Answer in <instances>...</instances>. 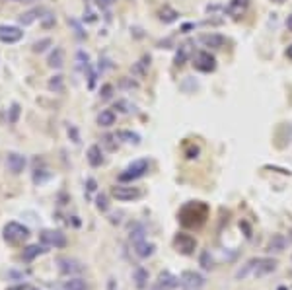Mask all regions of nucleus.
<instances>
[{
  "label": "nucleus",
  "mask_w": 292,
  "mask_h": 290,
  "mask_svg": "<svg viewBox=\"0 0 292 290\" xmlns=\"http://www.w3.org/2000/svg\"><path fill=\"white\" fill-rule=\"evenodd\" d=\"M275 269H277L275 259H271V257H253L236 271V279L243 281V279H249V277H255V279L265 277V275L273 273Z\"/></svg>",
  "instance_id": "obj_1"
},
{
  "label": "nucleus",
  "mask_w": 292,
  "mask_h": 290,
  "mask_svg": "<svg viewBox=\"0 0 292 290\" xmlns=\"http://www.w3.org/2000/svg\"><path fill=\"white\" fill-rule=\"evenodd\" d=\"M148 168H150V162L146 160V158H141V160H135L131 166H127L121 174H119V181L121 183H127V181H135V179H139V177H143L146 175L148 172Z\"/></svg>",
  "instance_id": "obj_2"
},
{
  "label": "nucleus",
  "mask_w": 292,
  "mask_h": 290,
  "mask_svg": "<svg viewBox=\"0 0 292 290\" xmlns=\"http://www.w3.org/2000/svg\"><path fill=\"white\" fill-rule=\"evenodd\" d=\"M2 234H4V239L8 243H22V241H26L29 237V230L26 226L18 224V222H8L4 226Z\"/></svg>",
  "instance_id": "obj_3"
},
{
  "label": "nucleus",
  "mask_w": 292,
  "mask_h": 290,
  "mask_svg": "<svg viewBox=\"0 0 292 290\" xmlns=\"http://www.w3.org/2000/svg\"><path fill=\"white\" fill-rule=\"evenodd\" d=\"M193 66L201 72H212L216 68V58L208 51H199L193 57Z\"/></svg>",
  "instance_id": "obj_4"
},
{
  "label": "nucleus",
  "mask_w": 292,
  "mask_h": 290,
  "mask_svg": "<svg viewBox=\"0 0 292 290\" xmlns=\"http://www.w3.org/2000/svg\"><path fill=\"white\" fill-rule=\"evenodd\" d=\"M39 239L51 247H64L66 245V236L60 230H43L39 234Z\"/></svg>",
  "instance_id": "obj_5"
},
{
  "label": "nucleus",
  "mask_w": 292,
  "mask_h": 290,
  "mask_svg": "<svg viewBox=\"0 0 292 290\" xmlns=\"http://www.w3.org/2000/svg\"><path fill=\"white\" fill-rule=\"evenodd\" d=\"M57 265H58L62 275H78V273L84 271V265L80 261H76V259H70V257H58Z\"/></svg>",
  "instance_id": "obj_6"
},
{
  "label": "nucleus",
  "mask_w": 292,
  "mask_h": 290,
  "mask_svg": "<svg viewBox=\"0 0 292 290\" xmlns=\"http://www.w3.org/2000/svg\"><path fill=\"white\" fill-rule=\"evenodd\" d=\"M177 285H179V277L172 275L170 271H164L158 275V281L154 283L152 290H174Z\"/></svg>",
  "instance_id": "obj_7"
},
{
  "label": "nucleus",
  "mask_w": 292,
  "mask_h": 290,
  "mask_svg": "<svg viewBox=\"0 0 292 290\" xmlns=\"http://www.w3.org/2000/svg\"><path fill=\"white\" fill-rule=\"evenodd\" d=\"M179 285H183L185 289L199 290L204 285V277L201 273H195V271H183L179 277Z\"/></svg>",
  "instance_id": "obj_8"
},
{
  "label": "nucleus",
  "mask_w": 292,
  "mask_h": 290,
  "mask_svg": "<svg viewBox=\"0 0 292 290\" xmlns=\"http://www.w3.org/2000/svg\"><path fill=\"white\" fill-rule=\"evenodd\" d=\"M111 195H113L117 201H133V199H139L143 193H141V189H137V187L117 185V187L111 189Z\"/></svg>",
  "instance_id": "obj_9"
},
{
  "label": "nucleus",
  "mask_w": 292,
  "mask_h": 290,
  "mask_svg": "<svg viewBox=\"0 0 292 290\" xmlns=\"http://www.w3.org/2000/svg\"><path fill=\"white\" fill-rule=\"evenodd\" d=\"M24 31L16 26H0V41L2 43H16L20 41Z\"/></svg>",
  "instance_id": "obj_10"
},
{
  "label": "nucleus",
  "mask_w": 292,
  "mask_h": 290,
  "mask_svg": "<svg viewBox=\"0 0 292 290\" xmlns=\"http://www.w3.org/2000/svg\"><path fill=\"white\" fill-rule=\"evenodd\" d=\"M6 168L12 172V174H22L24 168H26V156L22 154H16V152H10L6 156Z\"/></svg>",
  "instance_id": "obj_11"
},
{
  "label": "nucleus",
  "mask_w": 292,
  "mask_h": 290,
  "mask_svg": "<svg viewBox=\"0 0 292 290\" xmlns=\"http://www.w3.org/2000/svg\"><path fill=\"white\" fill-rule=\"evenodd\" d=\"M199 41L204 45V47H210V49H222L226 45V37L220 35V33H203L199 37Z\"/></svg>",
  "instance_id": "obj_12"
},
{
  "label": "nucleus",
  "mask_w": 292,
  "mask_h": 290,
  "mask_svg": "<svg viewBox=\"0 0 292 290\" xmlns=\"http://www.w3.org/2000/svg\"><path fill=\"white\" fill-rule=\"evenodd\" d=\"M247 4H249V0H230V4L226 6V12H228V16H232L234 20H238V18H242L243 14H245Z\"/></svg>",
  "instance_id": "obj_13"
},
{
  "label": "nucleus",
  "mask_w": 292,
  "mask_h": 290,
  "mask_svg": "<svg viewBox=\"0 0 292 290\" xmlns=\"http://www.w3.org/2000/svg\"><path fill=\"white\" fill-rule=\"evenodd\" d=\"M175 245L179 247L181 253H191L195 249V245H197V241L191 236H187V234H177L175 236Z\"/></svg>",
  "instance_id": "obj_14"
},
{
  "label": "nucleus",
  "mask_w": 292,
  "mask_h": 290,
  "mask_svg": "<svg viewBox=\"0 0 292 290\" xmlns=\"http://www.w3.org/2000/svg\"><path fill=\"white\" fill-rule=\"evenodd\" d=\"M43 12H45L43 8H31V10L24 12L18 20H20V24H22V26H29V24H33L37 18H41V14H43Z\"/></svg>",
  "instance_id": "obj_15"
},
{
  "label": "nucleus",
  "mask_w": 292,
  "mask_h": 290,
  "mask_svg": "<svg viewBox=\"0 0 292 290\" xmlns=\"http://www.w3.org/2000/svg\"><path fill=\"white\" fill-rule=\"evenodd\" d=\"M43 251H47L43 245H39V243H33V245H28V247H24V251H22V259L24 261H33L37 255H41Z\"/></svg>",
  "instance_id": "obj_16"
},
{
  "label": "nucleus",
  "mask_w": 292,
  "mask_h": 290,
  "mask_svg": "<svg viewBox=\"0 0 292 290\" xmlns=\"http://www.w3.org/2000/svg\"><path fill=\"white\" fill-rule=\"evenodd\" d=\"M287 249V237L283 234H275L269 241V251H275V253H283Z\"/></svg>",
  "instance_id": "obj_17"
},
{
  "label": "nucleus",
  "mask_w": 292,
  "mask_h": 290,
  "mask_svg": "<svg viewBox=\"0 0 292 290\" xmlns=\"http://www.w3.org/2000/svg\"><path fill=\"white\" fill-rule=\"evenodd\" d=\"M86 156H88V162H90V166H92V168H97V166H101V164H103V154H101V148L96 146V144L88 148V154H86Z\"/></svg>",
  "instance_id": "obj_18"
},
{
  "label": "nucleus",
  "mask_w": 292,
  "mask_h": 290,
  "mask_svg": "<svg viewBox=\"0 0 292 290\" xmlns=\"http://www.w3.org/2000/svg\"><path fill=\"white\" fill-rule=\"evenodd\" d=\"M133 247H135V253L139 255V257H143V259H146V257H150L152 253H154V243H148V241H139V243H133Z\"/></svg>",
  "instance_id": "obj_19"
},
{
  "label": "nucleus",
  "mask_w": 292,
  "mask_h": 290,
  "mask_svg": "<svg viewBox=\"0 0 292 290\" xmlns=\"http://www.w3.org/2000/svg\"><path fill=\"white\" fill-rule=\"evenodd\" d=\"M189 55H191L189 43H183V45H179V49H177V53H175V58H174L175 66H183V64L187 62V58H189Z\"/></svg>",
  "instance_id": "obj_20"
},
{
  "label": "nucleus",
  "mask_w": 292,
  "mask_h": 290,
  "mask_svg": "<svg viewBox=\"0 0 292 290\" xmlns=\"http://www.w3.org/2000/svg\"><path fill=\"white\" fill-rule=\"evenodd\" d=\"M133 281H135V285H137V289H146L148 287V271L143 269V267H139V269H135V275H133Z\"/></svg>",
  "instance_id": "obj_21"
},
{
  "label": "nucleus",
  "mask_w": 292,
  "mask_h": 290,
  "mask_svg": "<svg viewBox=\"0 0 292 290\" xmlns=\"http://www.w3.org/2000/svg\"><path fill=\"white\" fill-rule=\"evenodd\" d=\"M115 111H111V109H103L99 115H97V125L99 127H111V125H115Z\"/></svg>",
  "instance_id": "obj_22"
},
{
  "label": "nucleus",
  "mask_w": 292,
  "mask_h": 290,
  "mask_svg": "<svg viewBox=\"0 0 292 290\" xmlns=\"http://www.w3.org/2000/svg\"><path fill=\"white\" fill-rule=\"evenodd\" d=\"M179 18V14L174 10V8H170V6H164L162 10H160V20L164 22V24H172V22H175Z\"/></svg>",
  "instance_id": "obj_23"
},
{
  "label": "nucleus",
  "mask_w": 292,
  "mask_h": 290,
  "mask_svg": "<svg viewBox=\"0 0 292 290\" xmlns=\"http://www.w3.org/2000/svg\"><path fill=\"white\" fill-rule=\"evenodd\" d=\"M145 236H146V230H145V226L143 224H133L131 226V241L133 243H139V241H143L145 239Z\"/></svg>",
  "instance_id": "obj_24"
},
{
  "label": "nucleus",
  "mask_w": 292,
  "mask_h": 290,
  "mask_svg": "<svg viewBox=\"0 0 292 290\" xmlns=\"http://www.w3.org/2000/svg\"><path fill=\"white\" fill-rule=\"evenodd\" d=\"M49 66H53V68H60L62 66V62H64V58H62V49H55L51 55H49Z\"/></svg>",
  "instance_id": "obj_25"
},
{
  "label": "nucleus",
  "mask_w": 292,
  "mask_h": 290,
  "mask_svg": "<svg viewBox=\"0 0 292 290\" xmlns=\"http://www.w3.org/2000/svg\"><path fill=\"white\" fill-rule=\"evenodd\" d=\"M117 136H119L121 140L129 142V144H139V142H141V136H139L137 132H133V131H121Z\"/></svg>",
  "instance_id": "obj_26"
},
{
  "label": "nucleus",
  "mask_w": 292,
  "mask_h": 290,
  "mask_svg": "<svg viewBox=\"0 0 292 290\" xmlns=\"http://www.w3.org/2000/svg\"><path fill=\"white\" fill-rule=\"evenodd\" d=\"M64 290H88V285L82 279H70L64 283Z\"/></svg>",
  "instance_id": "obj_27"
},
{
  "label": "nucleus",
  "mask_w": 292,
  "mask_h": 290,
  "mask_svg": "<svg viewBox=\"0 0 292 290\" xmlns=\"http://www.w3.org/2000/svg\"><path fill=\"white\" fill-rule=\"evenodd\" d=\"M146 66H150V57H143L135 66H133V72L135 74H139V76H143L146 72Z\"/></svg>",
  "instance_id": "obj_28"
},
{
  "label": "nucleus",
  "mask_w": 292,
  "mask_h": 290,
  "mask_svg": "<svg viewBox=\"0 0 292 290\" xmlns=\"http://www.w3.org/2000/svg\"><path fill=\"white\" fill-rule=\"evenodd\" d=\"M199 263H201V267H203V269H206V271H210V269L214 267V261H212V257H210V253H208V251H203V253H201Z\"/></svg>",
  "instance_id": "obj_29"
},
{
  "label": "nucleus",
  "mask_w": 292,
  "mask_h": 290,
  "mask_svg": "<svg viewBox=\"0 0 292 290\" xmlns=\"http://www.w3.org/2000/svg\"><path fill=\"white\" fill-rule=\"evenodd\" d=\"M49 88L55 90V92H62L64 90V84H62V76H53L49 80Z\"/></svg>",
  "instance_id": "obj_30"
},
{
  "label": "nucleus",
  "mask_w": 292,
  "mask_h": 290,
  "mask_svg": "<svg viewBox=\"0 0 292 290\" xmlns=\"http://www.w3.org/2000/svg\"><path fill=\"white\" fill-rule=\"evenodd\" d=\"M96 207H97V211H101V212H105V211L109 209V201H107V197H105L103 193L96 197Z\"/></svg>",
  "instance_id": "obj_31"
},
{
  "label": "nucleus",
  "mask_w": 292,
  "mask_h": 290,
  "mask_svg": "<svg viewBox=\"0 0 292 290\" xmlns=\"http://www.w3.org/2000/svg\"><path fill=\"white\" fill-rule=\"evenodd\" d=\"M49 45H51V39H41V41H37V43L33 45V53H43Z\"/></svg>",
  "instance_id": "obj_32"
},
{
  "label": "nucleus",
  "mask_w": 292,
  "mask_h": 290,
  "mask_svg": "<svg viewBox=\"0 0 292 290\" xmlns=\"http://www.w3.org/2000/svg\"><path fill=\"white\" fill-rule=\"evenodd\" d=\"M18 117H20V105H18V104H14V105H12V109H10V123H12V125H16Z\"/></svg>",
  "instance_id": "obj_33"
},
{
  "label": "nucleus",
  "mask_w": 292,
  "mask_h": 290,
  "mask_svg": "<svg viewBox=\"0 0 292 290\" xmlns=\"http://www.w3.org/2000/svg\"><path fill=\"white\" fill-rule=\"evenodd\" d=\"M111 92H113V86L111 84H105L101 88V100H109L111 98Z\"/></svg>",
  "instance_id": "obj_34"
},
{
  "label": "nucleus",
  "mask_w": 292,
  "mask_h": 290,
  "mask_svg": "<svg viewBox=\"0 0 292 290\" xmlns=\"http://www.w3.org/2000/svg\"><path fill=\"white\" fill-rule=\"evenodd\" d=\"M117 107H119L123 113H131V111H133V105H131V104H127V102H117L115 109H117Z\"/></svg>",
  "instance_id": "obj_35"
},
{
  "label": "nucleus",
  "mask_w": 292,
  "mask_h": 290,
  "mask_svg": "<svg viewBox=\"0 0 292 290\" xmlns=\"http://www.w3.org/2000/svg\"><path fill=\"white\" fill-rule=\"evenodd\" d=\"M103 140H105V144L109 146V150H115V148H117V146L113 144V136H111V134H107V136H105Z\"/></svg>",
  "instance_id": "obj_36"
},
{
  "label": "nucleus",
  "mask_w": 292,
  "mask_h": 290,
  "mask_svg": "<svg viewBox=\"0 0 292 290\" xmlns=\"http://www.w3.org/2000/svg\"><path fill=\"white\" fill-rule=\"evenodd\" d=\"M96 2H97V6H101V8H109L115 0H96Z\"/></svg>",
  "instance_id": "obj_37"
},
{
  "label": "nucleus",
  "mask_w": 292,
  "mask_h": 290,
  "mask_svg": "<svg viewBox=\"0 0 292 290\" xmlns=\"http://www.w3.org/2000/svg\"><path fill=\"white\" fill-rule=\"evenodd\" d=\"M10 290H37L35 287H31V285H20V287H14V289Z\"/></svg>",
  "instance_id": "obj_38"
},
{
  "label": "nucleus",
  "mask_w": 292,
  "mask_h": 290,
  "mask_svg": "<svg viewBox=\"0 0 292 290\" xmlns=\"http://www.w3.org/2000/svg\"><path fill=\"white\" fill-rule=\"evenodd\" d=\"M88 191H96V181L94 179H88Z\"/></svg>",
  "instance_id": "obj_39"
},
{
  "label": "nucleus",
  "mask_w": 292,
  "mask_h": 290,
  "mask_svg": "<svg viewBox=\"0 0 292 290\" xmlns=\"http://www.w3.org/2000/svg\"><path fill=\"white\" fill-rule=\"evenodd\" d=\"M107 290H115V279H109V283H107Z\"/></svg>",
  "instance_id": "obj_40"
},
{
  "label": "nucleus",
  "mask_w": 292,
  "mask_h": 290,
  "mask_svg": "<svg viewBox=\"0 0 292 290\" xmlns=\"http://www.w3.org/2000/svg\"><path fill=\"white\" fill-rule=\"evenodd\" d=\"M287 27H289V31H292V14L287 18Z\"/></svg>",
  "instance_id": "obj_41"
},
{
  "label": "nucleus",
  "mask_w": 292,
  "mask_h": 290,
  "mask_svg": "<svg viewBox=\"0 0 292 290\" xmlns=\"http://www.w3.org/2000/svg\"><path fill=\"white\" fill-rule=\"evenodd\" d=\"M287 57H289V58L292 60V45L289 47V49H287Z\"/></svg>",
  "instance_id": "obj_42"
},
{
  "label": "nucleus",
  "mask_w": 292,
  "mask_h": 290,
  "mask_svg": "<svg viewBox=\"0 0 292 290\" xmlns=\"http://www.w3.org/2000/svg\"><path fill=\"white\" fill-rule=\"evenodd\" d=\"M16 2H26V4H29V2H35V0H16Z\"/></svg>",
  "instance_id": "obj_43"
},
{
  "label": "nucleus",
  "mask_w": 292,
  "mask_h": 290,
  "mask_svg": "<svg viewBox=\"0 0 292 290\" xmlns=\"http://www.w3.org/2000/svg\"><path fill=\"white\" fill-rule=\"evenodd\" d=\"M273 2H277V4H283V2H285V0H273Z\"/></svg>",
  "instance_id": "obj_44"
},
{
  "label": "nucleus",
  "mask_w": 292,
  "mask_h": 290,
  "mask_svg": "<svg viewBox=\"0 0 292 290\" xmlns=\"http://www.w3.org/2000/svg\"><path fill=\"white\" fill-rule=\"evenodd\" d=\"M187 290H193V289H187Z\"/></svg>",
  "instance_id": "obj_45"
},
{
  "label": "nucleus",
  "mask_w": 292,
  "mask_h": 290,
  "mask_svg": "<svg viewBox=\"0 0 292 290\" xmlns=\"http://www.w3.org/2000/svg\"><path fill=\"white\" fill-rule=\"evenodd\" d=\"M291 237H292V234H291Z\"/></svg>",
  "instance_id": "obj_46"
}]
</instances>
